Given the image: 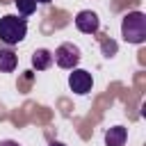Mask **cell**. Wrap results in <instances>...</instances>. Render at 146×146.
Segmentation results:
<instances>
[{
  "mask_svg": "<svg viewBox=\"0 0 146 146\" xmlns=\"http://www.w3.org/2000/svg\"><path fill=\"white\" fill-rule=\"evenodd\" d=\"M16 2V7H18V14L23 16V18H27L30 14H34L36 11V0H14Z\"/></svg>",
  "mask_w": 146,
  "mask_h": 146,
  "instance_id": "9",
  "label": "cell"
},
{
  "mask_svg": "<svg viewBox=\"0 0 146 146\" xmlns=\"http://www.w3.org/2000/svg\"><path fill=\"white\" fill-rule=\"evenodd\" d=\"M80 48L75 43H62L55 52H52V59L57 62V66L62 68H75L78 62H80Z\"/></svg>",
  "mask_w": 146,
  "mask_h": 146,
  "instance_id": "3",
  "label": "cell"
},
{
  "mask_svg": "<svg viewBox=\"0 0 146 146\" xmlns=\"http://www.w3.org/2000/svg\"><path fill=\"white\" fill-rule=\"evenodd\" d=\"M27 34V21L23 16H2L0 18V41L7 46H16L25 39Z\"/></svg>",
  "mask_w": 146,
  "mask_h": 146,
  "instance_id": "2",
  "label": "cell"
},
{
  "mask_svg": "<svg viewBox=\"0 0 146 146\" xmlns=\"http://www.w3.org/2000/svg\"><path fill=\"white\" fill-rule=\"evenodd\" d=\"M75 27H78L82 34H96L98 27H100V18H98V14H94L91 9H82V11H78V16H75Z\"/></svg>",
  "mask_w": 146,
  "mask_h": 146,
  "instance_id": "5",
  "label": "cell"
},
{
  "mask_svg": "<svg viewBox=\"0 0 146 146\" xmlns=\"http://www.w3.org/2000/svg\"><path fill=\"white\" fill-rule=\"evenodd\" d=\"M121 36L128 43H144L146 41V14L128 11L121 21Z\"/></svg>",
  "mask_w": 146,
  "mask_h": 146,
  "instance_id": "1",
  "label": "cell"
},
{
  "mask_svg": "<svg viewBox=\"0 0 146 146\" xmlns=\"http://www.w3.org/2000/svg\"><path fill=\"white\" fill-rule=\"evenodd\" d=\"M128 139V130L123 125H114L105 132V146H123Z\"/></svg>",
  "mask_w": 146,
  "mask_h": 146,
  "instance_id": "6",
  "label": "cell"
},
{
  "mask_svg": "<svg viewBox=\"0 0 146 146\" xmlns=\"http://www.w3.org/2000/svg\"><path fill=\"white\" fill-rule=\"evenodd\" d=\"M36 2H43V5H46V2H50V0H36Z\"/></svg>",
  "mask_w": 146,
  "mask_h": 146,
  "instance_id": "13",
  "label": "cell"
},
{
  "mask_svg": "<svg viewBox=\"0 0 146 146\" xmlns=\"http://www.w3.org/2000/svg\"><path fill=\"white\" fill-rule=\"evenodd\" d=\"M50 64H52V52H50V50H46V48L34 50V55H32V66H34L36 71H46Z\"/></svg>",
  "mask_w": 146,
  "mask_h": 146,
  "instance_id": "7",
  "label": "cell"
},
{
  "mask_svg": "<svg viewBox=\"0 0 146 146\" xmlns=\"http://www.w3.org/2000/svg\"><path fill=\"white\" fill-rule=\"evenodd\" d=\"M16 64H18L16 52L9 50V48H0V71L2 73H11L16 68Z\"/></svg>",
  "mask_w": 146,
  "mask_h": 146,
  "instance_id": "8",
  "label": "cell"
},
{
  "mask_svg": "<svg viewBox=\"0 0 146 146\" xmlns=\"http://www.w3.org/2000/svg\"><path fill=\"white\" fill-rule=\"evenodd\" d=\"M48 146H66V144H62V141H50Z\"/></svg>",
  "mask_w": 146,
  "mask_h": 146,
  "instance_id": "12",
  "label": "cell"
},
{
  "mask_svg": "<svg viewBox=\"0 0 146 146\" xmlns=\"http://www.w3.org/2000/svg\"><path fill=\"white\" fill-rule=\"evenodd\" d=\"M0 146H18V141H14V139H5V141H0Z\"/></svg>",
  "mask_w": 146,
  "mask_h": 146,
  "instance_id": "11",
  "label": "cell"
},
{
  "mask_svg": "<svg viewBox=\"0 0 146 146\" xmlns=\"http://www.w3.org/2000/svg\"><path fill=\"white\" fill-rule=\"evenodd\" d=\"M103 50H105V55L110 57V52H114V50H116V43H112V41H105V43H103Z\"/></svg>",
  "mask_w": 146,
  "mask_h": 146,
  "instance_id": "10",
  "label": "cell"
},
{
  "mask_svg": "<svg viewBox=\"0 0 146 146\" xmlns=\"http://www.w3.org/2000/svg\"><path fill=\"white\" fill-rule=\"evenodd\" d=\"M68 87H71L73 94L84 96V94L91 91V87H94V78H91V73L84 71V68H73V73L68 75Z\"/></svg>",
  "mask_w": 146,
  "mask_h": 146,
  "instance_id": "4",
  "label": "cell"
}]
</instances>
